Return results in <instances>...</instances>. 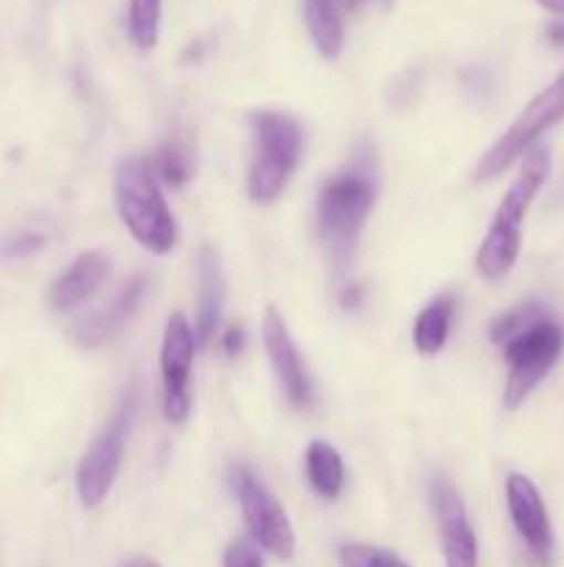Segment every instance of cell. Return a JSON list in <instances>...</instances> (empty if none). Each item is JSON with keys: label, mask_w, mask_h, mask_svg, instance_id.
<instances>
[{"label": "cell", "mask_w": 564, "mask_h": 567, "mask_svg": "<svg viewBox=\"0 0 564 567\" xmlns=\"http://www.w3.org/2000/svg\"><path fill=\"white\" fill-rule=\"evenodd\" d=\"M545 37H547V42L553 44V48H564V20L551 22V25H547V31H545Z\"/></svg>", "instance_id": "27"}, {"label": "cell", "mask_w": 564, "mask_h": 567, "mask_svg": "<svg viewBox=\"0 0 564 567\" xmlns=\"http://www.w3.org/2000/svg\"><path fill=\"white\" fill-rule=\"evenodd\" d=\"M219 347L224 352V358H238L243 352V347H247V330L241 324H230L227 330H221Z\"/></svg>", "instance_id": "24"}, {"label": "cell", "mask_w": 564, "mask_h": 567, "mask_svg": "<svg viewBox=\"0 0 564 567\" xmlns=\"http://www.w3.org/2000/svg\"><path fill=\"white\" fill-rule=\"evenodd\" d=\"M337 559L343 567H409L398 554L370 543H343L337 548Z\"/></svg>", "instance_id": "22"}, {"label": "cell", "mask_w": 564, "mask_h": 567, "mask_svg": "<svg viewBox=\"0 0 564 567\" xmlns=\"http://www.w3.org/2000/svg\"><path fill=\"white\" fill-rule=\"evenodd\" d=\"M558 122H564V72L553 78L540 94H534L531 103L518 114V120L481 155V161L476 164L473 181H495L514 161H520L531 147H536L542 133H547Z\"/></svg>", "instance_id": "6"}, {"label": "cell", "mask_w": 564, "mask_h": 567, "mask_svg": "<svg viewBox=\"0 0 564 567\" xmlns=\"http://www.w3.org/2000/svg\"><path fill=\"white\" fill-rule=\"evenodd\" d=\"M547 175H551V153L547 147L536 144L520 158V172L509 183L506 194L498 203L490 227L481 238V247L473 260L476 275L481 280H501L518 264L520 249H523V219L540 188L545 186Z\"/></svg>", "instance_id": "2"}, {"label": "cell", "mask_w": 564, "mask_h": 567, "mask_svg": "<svg viewBox=\"0 0 564 567\" xmlns=\"http://www.w3.org/2000/svg\"><path fill=\"white\" fill-rule=\"evenodd\" d=\"M453 313H457V297H453L451 291H442L440 297L431 299V302L420 310L418 319H415V352L424 354V358L442 352V347L448 343V336H451Z\"/></svg>", "instance_id": "17"}, {"label": "cell", "mask_w": 564, "mask_h": 567, "mask_svg": "<svg viewBox=\"0 0 564 567\" xmlns=\"http://www.w3.org/2000/svg\"><path fill=\"white\" fill-rule=\"evenodd\" d=\"M197 352L194 327L182 313H171L160 343V382H164V419L182 424L191 413V365Z\"/></svg>", "instance_id": "9"}, {"label": "cell", "mask_w": 564, "mask_h": 567, "mask_svg": "<svg viewBox=\"0 0 564 567\" xmlns=\"http://www.w3.org/2000/svg\"><path fill=\"white\" fill-rule=\"evenodd\" d=\"M44 247V236H39V233H31V236H22V238H14V241L6 247V255H11V258H25V255L36 252V249Z\"/></svg>", "instance_id": "25"}, {"label": "cell", "mask_w": 564, "mask_h": 567, "mask_svg": "<svg viewBox=\"0 0 564 567\" xmlns=\"http://www.w3.org/2000/svg\"><path fill=\"white\" fill-rule=\"evenodd\" d=\"M122 567H160V565L149 557H133L127 559V563H122Z\"/></svg>", "instance_id": "29"}, {"label": "cell", "mask_w": 564, "mask_h": 567, "mask_svg": "<svg viewBox=\"0 0 564 567\" xmlns=\"http://www.w3.org/2000/svg\"><path fill=\"white\" fill-rule=\"evenodd\" d=\"M545 316H551V308H547L545 302L518 305V308L506 310V313H501L495 321H492L490 341L495 343V347H501V343L509 341L514 332L525 330V327L534 324V321H540V319H545Z\"/></svg>", "instance_id": "21"}, {"label": "cell", "mask_w": 564, "mask_h": 567, "mask_svg": "<svg viewBox=\"0 0 564 567\" xmlns=\"http://www.w3.org/2000/svg\"><path fill=\"white\" fill-rule=\"evenodd\" d=\"M227 485H230L236 502L241 504L249 540L258 548H263V551H269L271 557L282 559V563L293 559L296 535H293V524L288 518L285 507L280 504V498L243 463L230 465V471H227Z\"/></svg>", "instance_id": "8"}, {"label": "cell", "mask_w": 564, "mask_h": 567, "mask_svg": "<svg viewBox=\"0 0 564 567\" xmlns=\"http://www.w3.org/2000/svg\"><path fill=\"white\" fill-rule=\"evenodd\" d=\"M263 347L285 402L293 410L313 408V380H310L302 352H299L285 319L276 308H269L263 316Z\"/></svg>", "instance_id": "12"}, {"label": "cell", "mask_w": 564, "mask_h": 567, "mask_svg": "<svg viewBox=\"0 0 564 567\" xmlns=\"http://www.w3.org/2000/svg\"><path fill=\"white\" fill-rule=\"evenodd\" d=\"M155 177L166 188H182L194 177V153L186 142H166L149 155Z\"/></svg>", "instance_id": "19"}, {"label": "cell", "mask_w": 564, "mask_h": 567, "mask_svg": "<svg viewBox=\"0 0 564 567\" xmlns=\"http://www.w3.org/2000/svg\"><path fill=\"white\" fill-rule=\"evenodd\" d=\"M346 3H348V6H354V3H359V0H346Z\"/></svg>", "instance_id": "30"}, {"label": "cell", "mask_w": 564, "mask_h": 567, "mask_svg": "<svg viewBox=\"0 0 564 567\" xmlns=\"http://www.w3.org/2000/svg\"><path fill=\"white\" fill-rule=\"evenodd\" d=\"M337 302H341L343 310H359L365 302V288L359 282H348V286H343Z\"/></svg>", "instance_id": "26"}, {"label": "cell", "mask_w": 564, "mask_h": 567, "mask_svg": "<svg viewBox=\"0 0 564 567\" xmlns=\"http://www.w3.org/2000/svg\"><path fill=\"white\" fill-rule=\"evenodd\" d=\"M144 293H147V277L138 275L133 277V280H127L103 310H97V313L77 321L75 330H72L75 343H81V347L86 349H94L100 347V343L108 341L114 332H119V327L125 324V321H130V316L136 313L138 305H142Z\"/></svg>", "instance_id": "13"}, {"label": "cell", "mask_w": 564, "mask_h": 567, "mask_svg": "<svg viewBox=\"0 0 564 567\" xmlns=\"http://www.w3.org/2000/svg\"><path fill=\"white\" fill-rule=\"evenodd\" d=\"M536 3H540L545 11H551V14L564 17V0H536Z\"/></svg>", "instance_id": "28"}, {"label": "cell", "mask_w": 564, "mask_h": 567, "mask_svg": "<svg viewBox=\"0 0 564 567\" xmlns=\"http://www.w3.org/2000/svg\"><path fill=\"white\" fill-rule=\"evenodd\" d=\"M506 509L509 518H512L514 532L523 540L525 551L534 567H551L553 563V526L551 515H547L545 502H542V493L534 482L525 474H512L506 476Z\"/></svg>", "instance_id": "10"}, {"label": "cell", "mask_w": 564, "mask_h": 567, "mask_svg": "<svg viewBox=\"0 0 564 567\" xmlns=\"http://www.w3.org/2000/svg\"><path fill=\"white\" fill-rule=\"evenodd\" d=\"M197 321H194V338L199 347H210L216 338V330L221 324V308H224L227 286L221 275L219 255L213 247L205 244L197 258Z\"/></svg>", "instance_id": "14"}, {"label": "cell", "mask_w": 564, "mask_h": 567, "mask_svg": "<svg viewBox=\"0 0 564 567\" xmlns=\"http://www.w3.org/2000/svg\"><path fill=\"white\" fill-rule=\"evenodd\" d=\"M114 199L122 225L153 255H169L177 244V221L164 188L144 155L119 161L114 172Z\"/></svg>", "instance_id": "3"}, {"label": "cell", "mask_w": 564, "mask_h": 567, "mask_svg": "<svg viewBox=\"0 0 564 567\" xmlns=\"http://www.w3.org/2000/svg\"><path fill=\"white\" fill-rule=\"evenodd\" d=\"M304 22L310 39L324 59H337L346 44L343 0H304Z\"/></svg>", "instance_id": "16"}, {"label": "cell", "mask_w": 564, "mask_h": 567, "mask_svg": "<svg viewBox=\"0 0 564 567\" xmlns=\"http://www.w3.org/2000/svg\"><path fill=\"white\" fill-rule=\"evenodd\" d=\"M136 404L138 391L136 385H130L125 396H122V402L116 404L108 424L97 432L92 446L86 449V454H83L81 463H77L75 487L77 498H81V504L86 509L100 507V504L108 498L116 476H119L122 460H125L127 435H130L133 415H136Z\"/></svg>", "instance_id": "7"}, {"label": "cell", "mask_w": 564, "mask_h": 567, "mask_svg": "<svg viewBox=\"0 0 564 567\" xmlns=\"http://www.w3.org/2000/svg\"><path fill=\"white\" fill-rule=\"evenodd\" d=\"M304 474H307L310 487L324 502H335L341 498L343 487H346V468H343V457L337 454L335 446L326 441H313L304 454Z\"/></svg>", "instance_id": "18"}, {"label": "cell", "mask_w": 564, "mask_h": 567, "mask_svg": "<svg viewBox=\"0 0 564 567\" xmlns=\"http://www.w3.org/2000/svg\"><path fill=\"white\" fill-rule=\"evenodd\" d=\"M249 125L254 133V158L247 192L254 205H271L282 197L302 161L304 133L302 125L282 111H252Z\"/></svg>", "instance_id": "4"}, {"label": "cell", "mask_w": 564, "mask_h": 567, "mask_svg": "<svg viewBox=\"0 0 564 567\" xmlns=\"http://www.w3.org/2000/svg\"><path fill=\"white\" fill-rule=\"evenodd\" d=\"M160 6L164 0H130L127 6V33L138 50H153L158 44Z\"/></svg>", "instance_id": "20"}, {"label": "cell", "mask_w": 564, "mask_h": 567, "mask_svg": "<svg viewBox=\"0 0 564 567\" xmlns=\"http://www.w3.org/2000/svg\"><path fill=\"white\" fill-rule=\"evenodd\" d=\"M376 172L379 169H376L374 150L363 144L343 169L321 183L315 199V225L335 266L352 260L359 233L374 210L376 183H379Z\"/></svg>", "instance_id": "1"}, {"label": "cell", "mask_w": 564, "mask_h": 567, "mask_svg": "<svg viewBox=\"0 0 564 567\" xmlns=\"http://www.w3.org/2000/svg\"><path fill=\"white\" fill-rule=\"evenodd\" d=\"M221 567H265L263 554L252 540H236L221 557Z\"/></svg>", "instance_id": "23"}, {"label": "cell", "mask_w": 564, "mask_h": 567, "mask_svg": "<svg viewBox=\"0 0 564 567\" xmlns=\"http://www.w3.org/2000/svg\"><path fill=\"white\" fill-rule=\"evenodd\" d=\"M105 277H108V258L100 249H88V252L77 255L66 266L64 275L53 282V288H50V305L55 310H64V313L66 310L81 308V305H86L100 291Z\"/></svg>", "instance_id": "15"}, {"label": "cell", "mask_w": 564, "mask_h": 567, "mask_svg": "<svg viewBox=\"0 0 564 567\" xmlns=\"http://www.w3.org/2000/svg\"><path fill=\"white\" fill-rule=\"evenodd\" d=\"M429 504L437 532H440L446 567H479V540H476L473 524H470L462 496L448 476H431Z\"/></svg>", "instance_id": "11"}, {"label": "cell", "mask_w": 564, "mask_h": 567, "mask_svg": "<svg viewBox=\"0 0 564 567\" xmlns=\"http://www.w3.org/2000/svg\"><path fill=\"white\" fill-rule=\"evenodd\" d=\"M501 349L509 369L506 385H503V408L518 410L562 358L564 327L551 313L525 330L514 332L509 341L501 343Z\"/></svg>", "instance_id": "5"}]
</instances>
